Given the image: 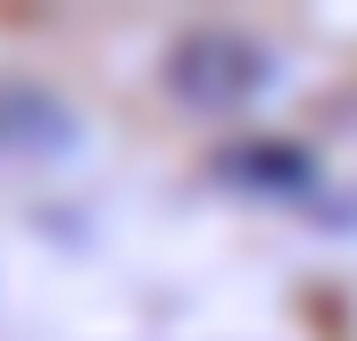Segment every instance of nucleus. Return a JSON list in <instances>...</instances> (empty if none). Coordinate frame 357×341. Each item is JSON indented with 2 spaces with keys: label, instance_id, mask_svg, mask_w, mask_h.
I'll return each instance as SVG.
<instances>
[{
  "label": "nucleus",
  "instance_id": "f257e3e1",
  "mask_svg": "<svg viewBox=\"0 0 357 341\" xmlns=\"http://www.w3.org/2000/svg\"><path fill=\"white\" fill-rule=\"evenodd\" d=\"M167 84H175L183 108L225 117V108H250L274 84V50L258 34H241V25H199V34H183L167 50Z\"/></svg>",
  "mask_w": 357,
  "mask_h": 341
},
{
  "label": "nucleus",
  "instance_id": "f03ea898",
  "mask_svg": "<svg viewBox=\"0 0 357 341\" xmlns=\"http://www.w3.org/2000/svg\"><path fill=\"white\" fill-rule=\"evenodd\" d=\"M84 142V117L42 84H0V159H67Z\"/></svg>",
  "mask_w": 357,
  "mask_h": 341
}]
</instances>
